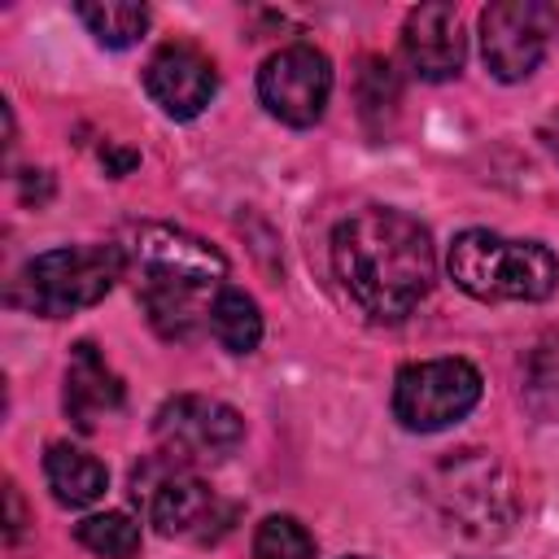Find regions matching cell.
<instances>
[{
  "label": "cell",
  "mask_w": 559,
  "mask_h": 559,
  "mask_svg": "<svg viewBox=\"0 0 559 559\" xmlns=\"http://www.w3.org/2000/svg\"><path fill=\"white\" fill-rule=\"evenodd\" d=\"M332 271L367 319L402 323L428 297L437 253L419 218L389 205H367L336 223Z\"/></svg>",
  "instance_id": "cell-1"
},
{
  "label": "cell",
  "mask_w": 559,
  "mask_h": 559,
  "mask_svg": "<svg viewBox=\"0 0 559 559\" xmlns=\"http://www.w3.org/2000/svg\"><path fill=\"white\" fill-rule=\"evenodd\" d=\"M122 253L135 297L166 341H192L210 328V306L227 288V258L210 240L170 223H140Z\"/></svg>",
  "instance_id": "cell-2"
},
{
  "label": "cell",
  "mask_w": 559,
  "mask_h": 559,
  "mask_svg": "<svg viewBox=\"0 0 559 559\" xmlns=\"http://www.w3.org/2000/svg\"><path fill=\"white\" fill-rule=\"evenodd\" d=\"M450 280L476 301H542L555 293L559 262L542 240L467 227L450 245Z\"/></svg>",
  "instance_id": "cell-3"
},
{
  "label": "cell",
  "mask_w": 559,
  "mask_h": 559,
  "mask_svg": "<svg viewBox=\"0 0 559 559\" xmlns=\"http://www.w3.org/2000/svg\"><path fill=\"white\" fill-rule=\"evenodd\" d=\"M127 271V253L118 245H66L35 253L22 271V288L35 314L66 319L74 310L96 306Z\"/></svg>",
  "instance_id": "cell-4"
},
{
  "label": "cell",
  "mask_w": 559,
  "mask_h": 559,
  "mask_svg": "<svg viewBox=\"0 0 559 559\" xmlns=\"http://www.w3.org/2000/svg\"><path fill=\"white\" fill-rule=\"evenodd\" d=\"M480 402V371L467 358L406 362L393 380V415L406 432H441Z\"/></svg>",
  "instance_id": "cell-5"
},
{
  "label": "cell",
  "mask_w": 559,
  "mask_h": 559,
  "mask_svg": "<svg viewBox=\"0 0 559 559\" xmlns=\"http://www.w3.org/2000/svg\"><path fill=\"white\" fill-rule=\"evenodd\" d=\"M432 498H437L445 524L467 537H493L515 515L511 485H507L502 467L480 450H463L450 463H441L432 476Z\"/></svg>",
  "instance_id": "cell-6"
},
{
  "label": "cell",
  "mask_w": 559,
  "mask_h": 559,
  "mask_svg": "<svg viewBox=\"0 0 559 559\" xmlns=\"http://www.w3.org/2000/svg\"><path fill=\"white\" fill-rule=\"evenodd\" d=\"M559 31V13L542 0H498L480 13V52L493 79L502 83H520L528 79L550 39Z\"/></svg>",
  "instance_id": "cell-7"
},
{
  "label": "cell",
  "mask_w": 559,
  "mask_h": 559,
  "mask_svg": "<svg viewBox=\"0 0 559 559\" xmlns=\"http://www.w3.org/2000/svg\"><path fill=\"white\" fill-rule=\"evenodd\" d=\"M332 96V61L314 44H288L258 70V100L288 127H314Z\"/></svg>",
  "instance_id": "cell-8"
},
{
  "label": "cell",
  "mask_w": 559,
  "mask_h": 559,
  "mask_svg": "<svg viewBox=\"0 0 559 559\" xmlns=\"http://www.w3.org/2000/svg\"><path fill=\"white\" fill-rule=\"evenodd\" d=\"M153 432H157V445H162L166 459L205 463V459H227L240 445L245 419L218 397L179 393V397L162 402V411L153 419Z\"/></svg>",
  "instance_id": "cell-9"
},
{
  "label": "cell",
  "mask_w": 559,
  "mask_h": 559,
  "mask_svg": "<svg viewBox=\"0 0 559 559\" xmlns=\"http://www.w3.org/2000/svg\"><path fill=\"white\" fill-rule=\"evenodd\" d=\"M148 520L157 524L162 537H179V542H218L231 524H236V502L218 498L205 480L170 467L153 489H148Z\"/></svg>",
  "instance_id": "cell-10"
},
{
  "label": "cell",
  "mask_w": 559,
  "mask_h": 559,
  "mask_svg": "<svg viewBox=\"0 0 559 559\" xmlns=\"http://www.w3.org/2000/svg\"><path fill=\"white\" fill-rule=\"evenodd\" d=\"M144 92H148V100H153L166 118L192 122V118L205 114V105L214 100V92H218V70H214V61H210L197 44L175 39V44H162V48L148 57V66H144Z\"/></svg>",
  "instance_id": "cell-11"
},
{
  "label": "cell",
  "mask_w": 559,
  "mask_h": 559,
  "mask_svg": "<svg viewBox=\"0 0 559 559\" xmlns=\"http://www.w3.org/2000/svg\"><path fill=\"white\" fill-rule=\"evenodd\" d=\"M402 57L424 83H445L463 70L467 39L459 26L454 4H419L406 13L402 26Z\"/></svg>",
  "instance_id": "cell-12"
},
{
  "label": "cell",
  "mask_w": 559,
  "mask_h": 559,
  "mask_svg": "<svg viewBox=\"0 0 559 559\" xmlns=\"http://www.w3.org/2000/svg\"><path fill=\"white\" fill-rule=\"evenodd\" d=\"M66 415L74 419V428L92 432L105 415H114L122 406V380L118 371L100 358V349L92 341H79L70 349V367H66Z\"/></svg>",
  "instance_id": "cell-13"
},
{
  "label": "cell",
  "mask_w": 559,
  "mask_h": 559,
  "mask_svg": "<svg viewBox=\"0 0 559 559\" xmlns=\"http://www.w3.org/2000/svg\"><path fill=\"white\" fill-rule=\"evenodd\" d=\"M44 476H48V489H52V498H57L61 507H92V502L105 493V485H109L105 463H100L96 454L70 445V441L48 445V454H44Z\"/></svg>",
  "instance_id": "cell-14"
},
{
  "label": "cell",
  "mask_w": 559,
  "mask_h": 559,
  "mask_svg": "<svg viewBox=\"0 0 559 559\" xmlns=\"http://www.w3.org/2000/svg\"><path fill=\"white\" fill-rule=\"evenodd\" d=\"M210 336L227 349V354H253L262 341V310L249 293L240 288H223L210 306Z\"/></svg>",
  "instance_id": "cell-15"
},
{
  "label": "cell",
  "mask_w": 559,
  "mask_h": 559,
  "mask_svg": "<svg viewBox=\"0 0 559 559\" xmlns=\"http://www.w3.org/2000/svg\"><path fill=\"white\" fill-rule=\"evenodd\" d=\"M74 13H79V22L96 35V44H105V48H131V44L148 31V9H144V4H127V0L79 4Z\"/></svg>",
  "instance_id": "cell-16"
},
{
  "label": "cell",
  "mask_w": 559,
  "mask_h": 559,
  "mask_svg": "<svg viewBox=\"0 0 559 559\" xmlns=\"http://www.w3.org/2000/svg\"><path fill=\"white\" fill-rule=\"evenodd\" d=\"M79 546H87L100 559H131L140 550V524L127 511H105V515H87L74 528Z\"/></svg>",
  "instance_id": "cell-17"
},
{
  "label": "cell",
  "mask_w": 559,
  "mask_h": 559,
  "mask_svg": "<svg viewBox=\"0 0 559 559\" xmlns=\"http://www.w3.org/2000/svg\"><path fill=\"white\" fill-rule=\"evenodd\" d=\"M253 559H314V537L293 515H266L253 533Z\"/></svg>",
  "instance_id": "cell-18"
},
{
  "label": "cell",
  "mask_w": 559,
  "mask_h": 559,
  "mask_svg": "<svg viewBox=\"0 0 559 559\" xmlns=\"http://www.w3.org/2000/svg\"><path fill=\"white\" fill-rule=\"evenodd\" d=\"M358 96H362V109L376 114L384 105H397V79L389 70V61L380 57H367L362 61V74H358Z\"/></svg>",
  "instance_id": "cell-19"
},
{
  "label": "cell",
  "mask_w": 559,
  "mask_h": 559,
  "mask_svg": "<svg viewBox=\"0 0 559 559\" xmlns=\"http://www.w3.org/2000/svg\"><path fill=\"white\" fill-rule=\"evenodd\" d=\"M100 157H105V162H109V170H114V175H127V170H131V166H135V162H140V157H135V153H122V148H105V153H100Z\"/></svg>",
  "instance_id": "cell-20"
},
{
  "label": "cell",
  "mask_w": 559,
  "mask_h": 559,
  "mask_svg": "<svg viewBox=\"0 0 559 559\" xmlns=\"http://www.w3.org/2000/svg\"><path fill=\"white\" fill-rule=\"evenodd\" d=\"M542 140H546V148H550V153L559 157V114H555V118H550V122L542 127Z\"/></svg>",
  "instance_id": "cell-21"
},
{
  "label": "cell",
  "mask_w": 559,
  "mask_h": 559,
  "mask_svg": "<svg viewBox=\"0 0 559 559\" xmlns=\"http://www.w3.org/2000/svg\"><path fill=\"white\" fill-rule=\"evenodd\" d=\"M349 559H362V555H349Z\"/></svg>",
  "instance_id": "cell-22"
}]
</instances>
